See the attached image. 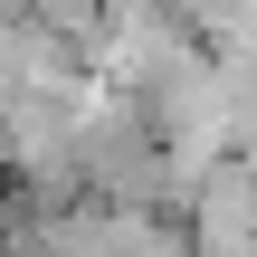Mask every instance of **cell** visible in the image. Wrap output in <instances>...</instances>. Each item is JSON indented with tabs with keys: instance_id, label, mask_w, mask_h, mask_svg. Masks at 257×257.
<instances>
[{
	"instance_id": "obj_1",
	"label": "cell",
	"mask_w": 257,
	"mask_h": 257,
	"mask_svg": "<svg viewBox=\"0 0 257 257\" xmlns=\"http://www.w3.org/2000/svg\"><path fill=\"white\" fill-rule=\"evenodd\" d=\"M191 248L200 257H257V172L238 153L200 172V191H191Z\"/></svg>"
}]
</instances>
